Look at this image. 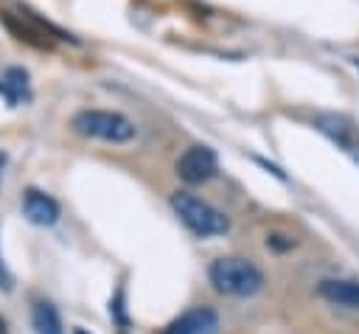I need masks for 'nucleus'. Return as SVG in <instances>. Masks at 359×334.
<instances>
[{"instance_id":"8","label":"nucleus","mask_w":359,"mask_h":334,"mask_svg":"<svg viewBox=\"0 0 359 334\" xmlns=\"http://www.w3.org/2000/svg\"><path fill=\"white\" fill-rule=\"evenodd\" d=\"M31 326H34V334H65L62 317H59V312H56V306L50 300H36L34 303Z\"/></svg>"},{"instance_id":"13","label":"nucleus","mask_w":359,"mask_h":334,"mask_svg":"<svg viewBox=\"0 0 359 334\" xmlns=\"http://www.w3.org/2000/svg\"><path fill=\"white\" fill-rule=\"evenodd\" d=\"M73 334H87V331H84V328H76V331H73Z\"/></svg>"},{"instance_id":"10","label":"nucleus","mask_w":359,"mask_h":334,"mask_svg":"<svg viewBox=\"0 0 359 334\" xmlns=\"http://www.w3.org/2000/svg\"><path fill=\"white\" fill-rule=\"evenodd\" d=\"M317 126L328 135V138H334L339 146H345L348 152H353V140H351V126H345V121L342 118H334V115H323V118H317Z\"/></svg>"},{"instance_id":"3","label":"nucleus","mask_w":359,"mask_h":334,"mask_svg":"<svg viewBox=\"0 0 359 334\" xmlns=\"http://www.w3.org/2000/svg\"><path fill=\"white\" fill-rule=\"evenodd\" d=\"M70 126L81 135V138H93V140H104V143H129L137 135V126L112 109H81L73 115Z\"/></svg>"},{"instance_id":"1","label":"nucleus","mask_w":359,"mask_h":334,"mask_svg":"<svg viewBox=\"0 0 359 334\" xmlns=\"http://www.w3.org/2000/svg\"><path fill=\"white\" fill-rule=\"evenodd\" d=\"M208 278L216 292L230 295V298H252L264 289V272L252 261L236 258V255L216 258L208 267Z\"/></svg>"},{"instance_id":"2","label":"nucleus","mask_w":359,"mask_h":334,"mask_svg":"<svg viewBox=\"0 0 359 334\" xmlns=\"http://www.w3.org/2000/svg\"><path fill=\"white\" fill-rule=\"evenodd\" d=\"M171 208H174V213L180 216V222H182L191 233H196V236H202V239H208V236H224V233L230 230V219H227L219 208H213L210 202H205V199L196 196V194L177 191V194L171 196Z\"/></svg>"},{"instance_id":"12","label":"nucleus","mask_w":359,"mask_h":334,"mask_svg":"<svg viewBox=\"0 0 359 334\" xmlns=\"http://www.w3.org/2000/svg\"><path fill=\"white\" fill-rule=\"evenodd\" d=\"M3 163H6V154H3V152H0V168H3Z\"/></svg>"},{"instance_id":"4","label":"nucleus","mask_w":359,"mask_h":334,"mask_svg":"<svg viewBox=\"0 0 359 334\" xmlns=\"http://www.w3.org/2000/svg\"><path fill=\"white\" fill-rule=\"evenodd\" d=\"M216 168H219V160L210 146H188L177 160V177L188 185L208 182L216 174Z\"/></svg>"},{"instance_id":"6","label":"nucleus","mask_w":359,"mask_h":334,"mask_svg":"<svg viewBox=\"0 0 359 334\" xmlns=\"http://www.w3.org/2000/svg\"><path fill=\"white\" fill-rule=\"evenodd\" d=\"M216 328H219V314L208 306H196V309L180 314L165 328V334H216Z\"/></svg>"},{"instance_id":"11","label":"nucleus","mask_w":359,"mask_h":334,"mask_svg":"<svg viewBox=\"0 0 359 334\" xmlns=\"http://www.w3.org/2000/svg\"><path fill=\"white\" fill-rule=\"evenodd\" d=\"M0 286L8 292L11 286H14V278H11V272L6 269V264H3V258H0Z\"/></svg>"},{"instance_id":"7","label":"nucleus","mask_w":359,"mask_h":334,"mask_svg":"<svg viewBox=\"0 0 359 334\" xmlns=\"http://www.w3.org/2000/svg\"><path fill=\"white\" fill-rule=\"evenodd\" d=\"M317 292L328 303H337V306L359 312V283H353V281H323Z\"/></svg>"},{"instance_id":"5","label":"nucleus","mask_w":359,"mask_h":334,"mask_svg":"<svg viewBox=\"0 0 359 334\" xmlns=\"http://www.w3.org/2000/svg\"><path fill=\"white\" fill-rule=\"evenodd\" d=\"M22 213L31 225H39V227H50L56 225L59 219V202L36 188H25L22 194Z\"/></svg>"},{"instance_id":"9","label":"nucleus","mask_w":359,"mask_h":334,"mask_svg":"<svg viewBox=\"0 0 359 334\" xmlns=\"http://www.w3.org/2000/svg\"><path fill=\"white\" fill-rule=\"evenodd\" d=\"M0 93L6 95V101L14 107L20 101L28 98V73L22 67H8L3 81H0Z\"/></svg>"}]
</instances>
